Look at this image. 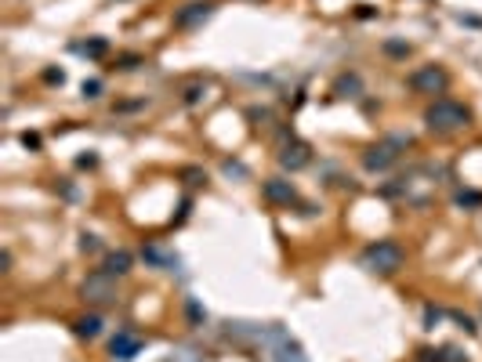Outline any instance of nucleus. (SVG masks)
Instances as JSON below:
<instances>
[{
	"mask_svg": "<svg viewBox=\"0 0 482 362\" xmlns=\"http://www.w3.org/2000/svg\"><path fill=\"white\" fill-rule=\"evenodd\" d=\"M80 90H84V98H98L102 95V80H84Z\"/></svg>",
	"mask_w": 482,
	"mask_h": 362,
	"instance_id": "17",
	"label": "nucleus"
},
{
	"mask_svg": "<svg viewBox=\"0 0 482 362\" xmlns=\"http://www.w3.org/2000/svg\"><path fill=\"white\" fill-rule=\"evenodd\" d=\"M80 297L87 300V305H113V300L120 297V290H116V279L109 276V272L98 268L80 283Z\"/></svg>",
	"mask_w": 482,
	"mask_h": 362,
	"instance_id": "3",
	"label": "nucleus"
},
{
	"mask_svg": "<svg viewBox=\"0 0 482 362\" xmlns=\"http://www.w3.org/2000/svg\"><path fill=\"white\" fill-rule=\"evenodd\" d=\"M44 80H47V83H62V80H66V73H62V69H47V73H44Z\"/></svg>",
	"mask_w": 482,
	"mask_h": 362,
	"instance_id": "22",
	"label": "nucleus"
},
{
	"mask_svg": "<svg viewBox=\"0 0 482 362\" xmlns=\"http://www.w3.org/2000/svg\"><path fill=\"white\" fill-rule=\"evenodd\" d=\"M131 264H134V257L127 250H113V254H105L102 272H109L113 279H120V276H127V272H131Z\"/></svg>",
	"mask_w": 482,
	"mask_h": 362,
	"instance_id": "10",
	"label": "nucleus"
},
{
	"mask_svg": "<svg viewBox=\"0 0 482 362\" xmlns=\"http://www.w3.org/2000/svg\"><path fill=\"white\" fill-rule=\"evenodd\" d=\"M457 203H461V206H475V203H482V196H475V192H461V196H457Z\"/></svg>",
	"mask_w": 482,
	"mask_h": 362,
	"instance_id": "21",
	"label": "nucleus"
},
{
	"mask_svg": "<svg viewBox=\"0 0 482 362\" xmlns=\"http://www.w3.org/2000/svg\"><path fill=\"white\" fill-rule=\"evenodd\" d=\"M403 261H406L403 247L391 243V239H377V243L363 247V254H359V268H367L370 276H396Z\"/></svg>",
	"mask_w": 482,
	"mask_h": 362,
	"instance_id": "2",
	"label": "nucleus"
},
{
	"mask_svg": "<svg viewBox=\"0 0 482 362\" xmlns=\"http://www.w3.org/2000/svg\"><path fill=\"white\" fill-rule=\"evenodd\" d=\"M410 90H417V95H442V90L449 87V76H446V69L442 66H420V69H413L410 73Z\"/></svg>",
	"mask_w": 482,
	"mask_h": 362,
	"instance_id": "5",
	"label": "nucleus"
},
{
	"mask_svg": "<svg viewBox=\"0 0 482 362\" xmlns=\"http://www.w3.org/2000/svg\"><path fill=\"white\" fill-rule=\"evenodd\" d=\"M102 315H80L76 322H73V334L80 337V341H95L98 334H102Z\"/></svg>",
	"mask_w": 482,
	"mask_h": 362,
	"instance_id": "11",
	"label": "nucleus"
},
{
	"mask_svg": "<svg viewBox=\"0 0 482 362\" xmlns=\"http://www.w3.org/2000/svg\"><path fill=\"white\" fill-rule=\"evenodd\" d=\"M280 163H283V170H305V167L312 163V148L301 141V138H290V141L280 148Z\"/></svg>",
	"mask_w": 482,
	"mask_h": 362,
	"instance_id": "7",
	"label": "nucleus"
},
{
	"mask_svg": "<svg viewBox=\"0 0 482 362\" xmlns=\"http://www.w3.org/2000/svg\"><path fill=\"white\" fill-rule=\"evenodd\" d=\"M420 362H468V355H461L457 348H425Z\"/></svg>",
	"mask_w": 482,
	"mask_h": 362,
	"instance_id": "12",
	"label": "nucleus"
},
{
	"mask_svg": "<svg viewBox=\"0 0 482 362\" xmlns=\"http://www.w3.org/2000/svg\"><path fill=\"white\" fill-rule=\"evenodd\" d=\"M142 257H145L149 264H167V268H174V264H178V257H167V254H163V250H156V247H145V250H142Z\"/></svg>",
	"mask_w": 482,
	"mask_h": 362,
	"instance_id": "15",
	"label": "nucleus"
},
{
	"mask_svg": "<svg viewBox=\"0 0 482 362\" xmlns=\"http://www.w3.org/2000/svg\"><path fill=\"white\" fill-rule=\"evenodd\" d=\"M22 145H25V148H40V138H37V134H22Z\"/></svg>",
	"mask_w": 482,
	"mask_h": 362,
	"instance_id": "23",
	"label": "nucleus"
},
{
	"mask_svg": "<svg viewBox=\"0 0 482 362\" xmlns=\"http://www.w3.org/2000/svg\"><path fill=\"white\" fill-rule=\"evenodd\" d=\"M261 196H265L268 203H276V206L297 203V189L290 185L287 177H265V181H261Z\"/></svg>",
	"mask_w": 482,
	"mask_h": 362,
	"instance_id": "8",
	"label": "nucleus"
},
{
	"mask_svg": "<svg viewBox=\"0 0 482 362\" xmlns=\"http://www.w3.org/2000/svg\"><path fill=\"white\" fill-rule=\"evenodd\" d=\"M403 145H410V138H406V141H403V138H384V141L370 145L367 153H363V167L374 170V174H377V170H388L391 163L399 160V148H403Z\"/></svg>",
	"mask_w": 482,
	"mask_h": 362,
	"instance_id": "4",
	"label": "nucleus"
},
{
	"mask_svg": "<svg viewBox=\"0 0 482 362\" xmlns=\"http://www.w3.org/2000/svg\"><path fill=\"white\" fill-rule=\"evenodd\" d=\"M210 15H214V4H210V0H193V4H185V8L174 11V29H196V25H203Z\"/></svg>",
	"mask_w": 482,
	"mask_h": 362,
	"instance_id": "6",
	"label": "nucleus"
},
{
	"mask_svg": "<svg viewBox=\"0 0 482 362\" xmlns=\"http://www.w3.org/2000/svg\"><path fill=\"white\" fill-rule=\"evenodd\" d=\"M80 250H84V254H87V250H98V235H87V232H84V235H80Z\"/></svg>",
	"mask_w": 482,
	"mask_h": 362,
	"instance_id": "19",
	"label": "nucleus"
},
{
	"mask_svg": "<svg viewBox=\"0 0 482 362\" xmlns=\"http://www.w3.org/2000/svg\"><path fill=\"white\" fill-rule=\"evenodd\" d=\"M109 351H113V358L127 362V358H134V355L142 351V337L127 334V329H120V334L113 337V344H109Z\"/></svg>",
	"mask_w": 482,
	"mask_h": 362,
	"instance_id": "9",
	"label": "nucleus"
},
{
	"mask_svg": "<svg viewBox=\"0 0 482 362\" xmlns=\"http://www.w3.org/2000/svg\"><path fill=\"white\" fill-rule=\"evenodd\" d=\"M359 87H363V83H359V76H355V73H345V76H338V83H334V95H338V98H355Z\"/></svg>",
	"mask_w": 482,
	"mask_h": 362,
	"instance_id": "13",
	"label": "nucleus"
},
{
	"mask_svg": "<svg viewBox=\"0 0 482 362\" xmlns=\"http://www.w3.org/2000/svg\"><path fill=\"white\" fill-rule=\"evenodd\" d=\"M134 62H138L134 54H124V58H120V69H134Z\"/></svg>",
	"mask_w": 482,
	"mask_h": 362,
	"instance_id": "24",
	"label": "nucleus"
},
{
	"mask_svg": "<svg viewBox=\"0 0 482 362\" xmlns=\"http://www.w3.org/2000/svg\"><path fill=\"white\" fill-rule=\"evenodd\" d=\"M203 95H207V87H200V83H196V87H189V90H185V102H189V105H196Z\"/></svg>",
	"mask_w": 482,
	"mask_h": 362,
	"instance_id": "18",
	"label": "nucleus"
},
{
	"mask_svg": "<svg viewBox=\"0 0 482 362\" xmlns=\"http://www.w3.org/2000/svg\"><path fill=\"white\" fill-rule=\"evenodd\" d=\"M73 51L87 54V58H102L109 51V40H87V44H73Z\"/></svg>",
	"mask_w": 482,
	"mask_h": 362,
	"instance_id": "14",
	"label": "nucleus"
},
{
	"mask_svg": "<svg viewBox=\"0 0 482 362\" xmlns=\"http://www.w3.org/2000/svg\"><path fill=\"white\" fill-rule=\"evenodd\" d=\"M247 119H254L258 127H265L268 119H272V112H268V109H258V105H254V109H247Z\"/></svg>",
	"mask_w": 482,
	"mask_h": 362,
	"instance_id": "16",
	"label": "nucleus"
},
{
	"mask_svg": "<svg viewBox=\"0 0 482 362\" xmlns=\"http://www.w3.org/2000/svg\"><path fill=\"white\" fill-rule=\"evenodd\" d=\"M225 170H229V174H239V177L247 174V170H243V163H225Z\"/></svg>",
	"mask_w": 482,
	"mask_h": 362,
	"instance_id": "25",
	"label": "nucleus"
},
{
	"mask_svg": "<svg viewBox=\"0 0 482 362\" xmlns=\"http://www.w3.org/2000/svg\"><path fill=\"white\" fill-rule=\"evenodd\" d=\"M384 51H388V54H410V44H396V40H388V44H384Z\"/></svg>",
	"mask_w": 482,
	"mask_h": 362,
	"instance_id": "20",
	"label": "nucleus"
},
{
	"mask_svg": "<svg viewBox=\"0 0 482 362\" xmlns=\"http://www.w3.org/2000/svg\"><path fill=\"white\" fill-rule=\"evenodd\" d=\"M425 124H428L432 134H454V131H464L471 124V112L454 98H435L425 109Z\"/></svg>",
	"mask_w": 482,
	"mask_h": 362,
	"instance_id": "1",
	"label": "nucleus"
}]
</instances>
